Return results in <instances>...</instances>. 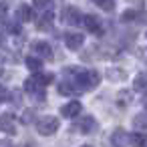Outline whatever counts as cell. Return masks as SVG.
I'll use <instances>...</instances> for the list:
<instances>
[{
  "label": "cell",
  "mask_w": 147,
  "mask_h": 147,
  "mask_svg": "<svg viewBox=\"0 0 147 147\" xmlns=\"http://www.w3.org/2000/svg\"><path fill=\"white\" fill-rule=\"evenodd\" d=\"M59 93L65 95V97H71V95H77V87L71 85V83H61L59 85Z\"/></svg>",
  "instance_id": "obj_13"
},
{
  "label": "cell",
  "mask_w": 147,
  "mask_h": 147,
  "mask_svg": "<svg viewBox=\"0 0 147 147\" xmlns=\"http://www.w3.org/2000/svg\"><path fill=\"white\" fill-rule=\"evenodd\" d=\"M133 125H135V129H139V131H147V113L137 115V117L133 119Z\"/></svg>",
  "instance_id": "obj_14"
},
{
  "label": "cell",
  "mask_w": 147,
  "mask_h": 147,
  "mask_svg": "<svg viewBox=\"0 0 147 147\" xmlns=\"http://www.w3.org/2000/svg\"><path fill=\"white\" fill-rule=\"evenodd\" d=\"M51 22H53V12H42L36 18V28L38 30H49L51 28Z\"/></svg>",
  "instance_id": "obj_10"
},
{
  "label": "cell",
  "mask_w": 147,
  "mask_h": 147,
  "mask_svg": "<svg viewBox=\"0 0 147 147\" xmlns=\"http://www.w3.org/2000/svg\"><path fill=\"white\" fill-rule=\"evenodd\" d=\"M147 87V73H141L135 77V89H145Z\"/></svg>",
  "instance_id": "obj_19"
},
{
  "label": "cell",
  "mask_w": 147,
  "mask_h": 147,
  "mask_svg": "<svg viewBox=\"0 0 147 147\" xmlns=\"http://www.w3.org/2000/svg\"><path fill=\"white\" fill-rule=\"evenodd\" d=\"M83 147H93V145H83Z\"/></svg>",
  "instance_id": "obj_24"
},
{
  "label": "cell",
  "mask_w": 147,
  "mask_h": 147,
  "mask_svg": "<svg viewBox=\"0 0 147 147\" xmlns=\"http://www.w3.org/2000/svg\"><path fill=\"white\" fill-rule=\"evenodd\" d=\"M26 67H28L30 71H40V69H42V61L36 59V57H28V59H26Z\"/></svg>",
  "instance_id": "obj_16"
},
{
  "label": "cell",
  "mask_w": 147,
  "mask_h": 147,
  "mask_svg": "<svg viewBox=\"0 0 147 147\" xmlns=\"http://www.w3.org/2000/svg\"><path fill=\"white\" fill-rule=\"evenodd\" d=\"M81 103L79 101H71V103H67L63 109H61V115L63 117H67V119H71V117H77L79 113H81Z\"/></svg>",
  "instance_id": "obj_7"
},
{
  "label": "cell",
  "mask_w": 147,
  "mask_h": 147,
  "mask_svg": "<svg viewBox=\"0 0 147 147\" xmlns=\"http://www.w3.org/2000/svg\"><path fill=\"white\" fill-rule=\"evenodd\" d=\"M83 22H85V26H87V30H89V32H93V34H99V32H101V22H99L95 16H91V14H89V16H85V18H83Z\"/></svg>",
  "instance_id": "obj_11"
},
{
  "label": "cell",
  "mask_w": 147,
  "mask_h": 147,
  "mask_svg": "<svg viewBox=\"0 0 147 147\" xmlns=\"http://www.w3.org/2000/svg\"><path fill=\"white\" fill-rule=\"evenodd\" d=\"M16 18H18L20 22H28V20H32V8H30L28 4L18 6V10H16Z\"/></svg>",
  "instance_id": "obj_12"
},
{
  "label": "cell",
  "mask_w": 147,
  "mask_h": 147,
  "mask_svg": "<svg viewBox=\"0 0 147 147\" xmlns=\"http://www.w3.org/2000/svg\"><path fill=\"white\" fill-rule=\"evenodd\" d=\"M6 99H8V91L0 85V101H6Z\"/></svg>",
  "instance_id": "obj_21"
},
{
  "label": "cell",
  "mask_w": 147,
  "mask_h": 147,
  "mask_svg": "<svg viewBox=\"0 0 147 147\" xmlns=\"http://www.w3.org/2000/svg\"><path fill=\"white\" fill-rule=\"evenodd\" d=\"M143 107H145V111H147V93L143 95Z\"/></svg>",
  "instance_id": "obj_22"
},
{
  "label": "cell",
  "mask_w": 147,
  "mask_h": 147,
  "mask_svg": "<svg viewBox=\"0 0 147 147\" xmlns=\"http://www.w3.org/2000/svg\"><path fill=\"white\" fill-rule=\"evenodd\" d=\"M2 65H4V59H2V57H0V71H2Z\"/></svg>",
  "instance_id": "obj_23"
},
{
  "label": "cell",
  "mask_w": 147,
  "mask_h": 147,
  "mask_svg": "<svg viewBox=\"0 0 147 147\" xmlns=\"http://www.w3.org/2000/svg\"><path fill=\"white\" fill-rule=\"evenodd\" d=\"M49 2H51V0H34V6H36V8H45Z\"/></svg>",
  "instance_id": "obj_20"
},
{
  "label": "cell",
  "mask_w": 147,
  "mask_h": 147,
  "mask_svg": "<svg viewBox=\"0 0 147 147\" xmlns=\"http://www.w3.org/2000/svg\"><path fill=\"white\" fill-rule=\"evenodd\" d=\"M107 77H109L111 81H123L127 75H125V71H121V69H109V71H107Z\"/></svg>",
  "instance_id": "obj_15"
},
{
  "label": "cell",
  "mask_w": 147,
  "mask_h": 147,
  "mask_svg": "<svg viewBox=\"0 0 147 147\" xmlns=\"http://www.w3.org/2000/svg\"><path fill=\"white\" fill-rule=\"evenodd\" d=\"M59 119L57 117H51V115H47V117H40L38 121H36V131L40 133V135H55L57 131H59Z\"/></svg>",
  "instance_id": "obj_2"
},
{
  "label": "cell",
  "mask_w": 147,
  "mask_h": 147,
  "mask_svg": "<svg viewBox=\"0 0 147 147\" xmlns=\"http://www.w3.org/2000/svg\"><path fill=\"white\" fill-rule=\"evenodd\" d=\"M77 129H79L81 133H93V131L97 129V121H95L91 115H87V117L79 119V123H77Z\"/></svg>",
  "instance_id": "obj_6"
},
{
  "label": "cell",
  "mask_w": 147,
  "mask_h": 147,
  "mask_svg": "<svg viewBox=\"0 0 147 147\" xmlns=\"http://www.w3.org/2000/svg\"><path fill=\"white\" fill-rule=\"evenodd\" d=\"M65 42H67V49H69V51H79L81 45H83V34H75V32H71V34L65 36Z\"/></svg>",
  "instance_id": "obj_8"
},
{
  "label": "cell",
  "mask_w": 147,
  "mask_h": 147,
  "mask_svg": "<svg viewBox=\"0 0 147 147\" xmlns=\"http://www.w3.org/2000/svg\"><path fill=\"white\" fill-rule=\"evenodd\" d=\"M61 18H63V22H65V24H71V26H75V24L81 20V14H79V10H77L75 6H67V8H63V14H61Z\"/></svg>",
  "instance_id": "obj_4"
},
{
  "label": "cell",
  "mask_w": 147,
  "mask_h": 147,
  "mask_svg": "<svg viewBox=\"0 0 147 147\" xmlns=\"http://www.w3.org/2000/svg\"><path fill=\"white\" fill-rule=\"evenodd\" d=\"M32 51L38 55V57H51L53 55V49H51V45L49 42H45V40H36L34 45H32Z\"/></svg>",
  "instance_id": "obj_9"
},
{
  "label": "cell",
  "mask_w": 147,
  "mask_h": 147,
  "mask_svg": "<svg viewBox=\"0 0 147 147\" xmlns=\"http://www.w3.org/2000/svg\"><path fill=\"white\" fill-rule=\"evenodd\" d=\"M0 131L8 133V135H14L16 133V125H14V115L12 113L0 115Z\"/></svg>",
  "instance_id": "obj_3"
},
{
  "label": "cell",
  "mask_w": 147,
  "mask_h": 147,
  "mask_svg": "<svg viewBox=\"0 0 147 147\" xmlns=\"http://www.w3.org/2000/svg\"><path fill=\"white\" fill-rule=\"evenodd\" d=\"M101 77L97 71H77V77H75V83L81 91H91L99 85Z\"/></svg>",
  "instance_id": "obj_1"
},
{
  "label": "cell",
  "mask_w": 147,
  "mask_h": 147,
  "mask_svg": "<svg viewBox=\"0 0 147 147\" xmlns=\"http://www.w3.org/2000/svg\"><path fill=\"white\" fill-rule=\"evenodd\" d=\"M129 143L133 147H143L145 145V137L141 133H133V135H129Z\"/></svg>",
  "instance_id": "obj_17"
},
{
  "label": "cell",
  "mask_w": 147,
  "mask_h": 147,
  "mask_svg": "<svg viewBox=\"0 0 147 147\" xmlns=\"http://www.w3.org/2000/svg\"><path fill=\"white\" fill-rule=\"evenodd\" d=\"M111 143L115 147H127L129 145V133L125 129H115L111 135Z\"/></svg>",
  "instance_id": "obj_5"
},
{
  "label": "cell",
  "mask_w": 147,
  "mask_h": 147,
  "mask_svg": "<svg viewBox=\"0 0 147 147\" xmlns=\"http://www.w3.org/2000/svg\"><path fill=\"white\" fill-rule=\"evenodd\" d=\"M95 2H97V6L103 8L105 12H111V10L115 8V0H95Z\"/></svg>",
  "instance_id": "obj_18"
}]
</instances>
